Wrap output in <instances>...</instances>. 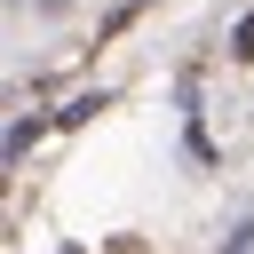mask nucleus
I'll list each match as a JSON object with an SVG mask.
<instances>
[{"instance_id":"nucleus-1","label":"nucleus","mask_w":254,"mask_h":254,"mask_svg":"<svg viewBox=\"0 0 254 254\" xmlns=\"http://www.w3.org/2000/svg\"><path fill=\"white\" fill-rule=\"evenodd\" d=\"M230 56H238V64H246V56H254V16H246V24H238V32H230Z\"/></svg>"},{"instance_id":"nucleus-2","label":"nucleus","mask_w":254,"mask_h":254,"mask_svg":"<svg viewBox=\"0 0 254 254\" xmlns=\"http://www.w3.org/2000/svg\"><path fill=\"white\" fill-rule=\"evenodd\" d=\"M222 254H254V222H238V230H230V246H222Z\"/></svg>"}]
</instances>
